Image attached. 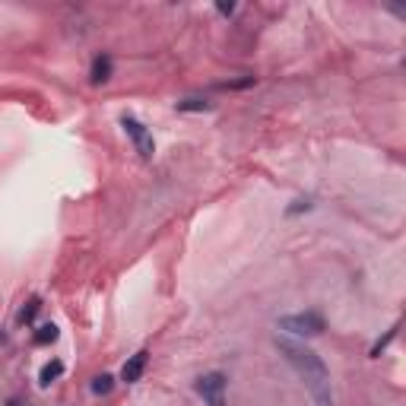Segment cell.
<instances>
[{
  "instance_id": "obj_7",
  "label": "cell",
  "mask_w": 406,
  "mask_h": 406,
  "mask_svg": "<svg viewBox=\"0 0 406 406\" xmlns=\"http://www.w3.org/2000/svg\"><path fill=\"white\" fill-rule=\"evenodd\" d=\"M60 374H64V362H60V359H54V362H48L42 372H38V384H42V387H48V384L58 381Z\"/></svg>"
},
{
  "instance_id": "obj_4",
  "label": "cell",
  "mask_w": 406,
  "mask_h": 406,
  "mask_svg": "<svg viewBox=\"0 0 406 406\" xmlns=\"http://www.w3.org/2000/svg\"><path fill=\"white\" fill-rule=\"evenodd\" d=\"M121 124H124L127 137L133 140L137 153H140L143 159H153V153H156V143H153V133L146 131V127H143L140 121H137V117H131V115H124V117H121Z\"/></svg>"
},
{
  "instance_id": "obj_14",
  "label": "cell",
  "mask_w": 406,
  "mask_h": 406,
  "mask_svg": "<svg viewBox=\"0 0 406 406\" xmlns=\"http://www.w3.org/2000/svg\"><path fill=\"white\" fill-rule=\"evenodd\" d=\"M216 10H219L223 16H232V13H235V3H225V0H219V3H216Z\"/></svg>"
},
{
  "instance_id": "obj_13",
  "label": "cell",
  "mask_w": 406,
  "mask_h": 406,
  "mask_svg": "<svg viewBox=\"0 0 406 406\" xmlns=\"http://www.w3.org/2000/svg\"><path fill=\"white\" fill-rule=\"evenodd\" d=\"M302 210H311V200H308V197H299V200H295V203H292L289 210H286V213H289V216H295V213H302Z\"/></svg>"
},
{
  "instance_id": "obj_12",
  "label": "cell",
  "mask_w": 406,
  "mask_h": 406,
  "mask_svg": "<svg viewBox=\"0 0 406 406\" xmlns=\"http://www.w3.org/2000/svg\"><path fill=\"white\" fill-rule=\"evenodd\" d=\"M38 308H42V299H29V305L19 311V324H32L35 315H38Z\"/></svg>"
},
{
  "instance_id": "obj_16",
  "label": "cell",
  "mask_w": 406,
  "mask_h": 406,
  "mask_svg": "<svg viewBox=\"0 0 406 406\" xmlns=\"http://www.w3.org/2000/svg\"><path fill=\"white\" fill-rule=\"evenodd\" d=\"M7 406H19V403H7Z\"/></svg>"
},
{
  "instance_id": "obj_15",
  "label": "cell",
  "mask_w": 406,
  "mask_h": 406,
  "mask_svg": "<svg viewBox=\"0 0 406 406\" xmlns=\"http://www.w3.org/2000/svg\"><path fill=\"white\" fill-rule=\"evenodd\" d=\"M3 343H7V333H3V330H0V346H3Z\"/></svg>"
},
{
  "instance_id": "obj_1",
  "label": "cell",
  "mask_w": 406,
  "mask_h": 406,
  "mask_svg": "<svg viewBox=\"0 0 406 406\" xmlns=\"http://www.w3.org/2000/svg\"><path fill=\"white\" fill-rule=\"evenodd\" d=\"M276 349H280V356L295 368L302 381H305L308 394L315 400V406H333V387H330V372H327V365L324 359L317 356L315 349L302 346V343H292L286 337H276Z\"/></svg>"
},
{
  "instance_id": "obj_8",
  "label": "cell",
  "mask_w": 406,
  "mask_h": 406,
  "mask_svg": "<svg viewBox=\"0 0 406 406\" xmlns=\"http://www.w3.org/2000/svg\"><path fill=\"white\" fill-rule=\"evenodd\" d=\"M32 340L38 343V346H48V343H54V340H58V327H54V324H42V327L35 330V337H32Z\"/></svg>"
},
{
  "instance_id": "obj_6",
  "label": "cell",
  "mask_w": 406,
  "mask_h": 406,
  "mask_svg": "<svg viewBox=\"0 0 406 406\" xmlns=\"http://www.w3.org/2000/svg\"><path fill=\"white\" fill-rule=\"evenodd\" d=\"M108 80H111V58L99 54L92 60V83H108Z\"/></svg>"
},
{
  "instance_id": "obj_3",
  "label": "cell",
  "mask_w": 406,
  "mask_h": 406,
  "mask_svg": "<svg viewBox=\"0 0 406 406\" xmlns=\"http://www.w3.org/2000/svg\"><path fill=\"white\" fill-rule=\"evenodd\" d=\"M225 384L229 381H225L223 372H207L194 381V390L203 397L207 406H225Z\"/></svg>"
},
{
  "instance_id": "obj_9",
  "label": "cell",
  "mask_w": 406,
  "mask_h": 406,
  "mask_svg": "<svg viewBox=\"0 0 406 406\" xmlns=\"http://www.w3.org/2000/svg\"><path fill=\"white\" fill-rule=\"evenodd\" d=\"M397 330H400V324H394V327H390V330H387V333H384L381 340L374 343V346H372V359H378V356H381V352H384V349H387V346H390V343L397 340Z\"/></svg>"
},
{
  "instance_id": "obj_2",
  "label": "cell",
  "mask_w": 406,
  "mask_h": 406,
  "mask_svg": "<svg viewBox=\"0 0 406 406\" xmlns=\"http://www.w3.org/2000/svg\"><path fill=\"white\" fill-rule=\"evenodd\" d=\"M276 327L286 333H292V337H321L324 330H327V324H324V317L317 315V311H299V315H286L276 321Z\"/></svg>"
},
{
  "instance_id": "obj_10",
  "label": "cell",
  "mask_w": 406,
  "mask_h": 406,
  "mask_svg": "<svg viewBox=\"0 0 406 406\" xmlns=\"http://www.w3.org/2000/svg\"><path fill=\"white\" fill-rule=\"evenodd\" d=\"M111 387H115V378H111V374H95V378H92V394L105 397V394H111Z\"/></svg>"
},
{
  "instance_id": "obj_11",
  "label": "cell",
  "mask_w": 406,
  "mask_h": 406,
  "mask_svg": "<svg viewBox=\"0 0 406 406\" xmlns=\"http://www.w3.org/2000/svg\"><path fill=\"white\" fill-rule=\"evenodd\" d=\"M174 108H178V111H210V102H203V99H181V102H174Z\"/></svg>"
},
{
  "instance_id": "obj_5",
  "label": "cell",
  "mask_w": 406,
  "mask_h": 406,
  "mask_svg": "<svg viewBox=\"0 0 406 406\" xmlns=\"http://www.w3.org/2000/svg\"><path fill=\"white\" fill-rule=\"evenodd\" d=\"M146 362H150V352H146V349H140L137 356H131L124 362V368H121V381L137 384L143 378V372H146Z\"/></svg>"
}]
</instances>
